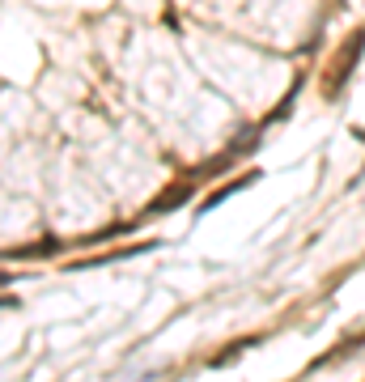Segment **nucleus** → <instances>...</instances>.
<instances>
[{"label":"nucleus","mask_w":365,"mask_h":382,"mask_svg":"<svg viewBox=\"0 0 365 382\" xmlns=\"http://www.w3.org/2000/svg\"><path fill=\"white\" fill-rule=\"evenodd\" d=\"M4 306H17V302H0V310H4Z\"/></svg>","instance_id":"nucleus-1"}]
</instances>
